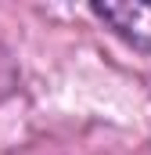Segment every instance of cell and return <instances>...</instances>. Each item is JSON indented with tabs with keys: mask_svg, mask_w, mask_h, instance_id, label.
<instances>
[{
	"mask_svg": "<svg viewBox=\"0 0 151 155\" xmlns=\"http://www.w3.org/2000/svg\"><path fill=\"white\" fill-rule=\"evenodd\" d=\"M115 36L133 43L137 51L151 54V4H137V0H108V4H94L90 7Z\"/></svg>",
	"mask_w": 151,
	"mask_h": 155,
	"instance_id": "obj_1",
	"label": "cell"
}]
</instances>
